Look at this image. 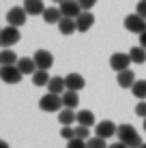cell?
<instances>
[{"mask_svg": "<svg viewBox=\"0 0 146 148\" xmlns=\"http://www.w3.org/2000/svg\"><path fill=\"white\" fill-rule=\"evenodd\" d=\"M39 108H41L43 112H60L64 108V103H62V95H56V92H47V95H43L41 99H39Z\"/></svg>", "mask_w": 146, "mask_h": 148, "instance_id": "obj_1", "label": "cell"}, {"mask_svg": "<svg viewBox=\"0 0 146 148\" xmlns=\"http://www.w3.org/2000/svg\"><path fill=\"white\" fill-rule=\"evenodd\" d=\"M0 77L4 84H19L24 73L19 71L17 64H0Z\"/></svg>", "mask_w": 146, "mask_h": 148, "instance_id": "obj_2", "label": "cell"}, {"mask_svg": "<svg viewBox=\"0 0 146 148\" xmlns=\"http://www.w3.org/2000/svg\"><path fill=\"white\" fill-rule=\"evenodd\" d=\"M125 28L133 34H142L146 32V17H142L140 13H131L125 17Z\"/></svg>", "mask_w": 146, "mask_h": 148, "instance_id": "obj_3", "label": "cell"}, {"mask_svg": "<svg viewBox=\"0 0 146 148\" xmlns=\"http://www.w3.org/2000/svg\"><path fill=\"white\" fill-rule=\"evenodd\" d=\"M19 39H22V34H19L17 26H11V24H9L7 28L0 30V45H2V47H11V45H15Z\"/></svg>", "mask_w": 146, "mask_h": 148, "instance_id": "obj_4", "label": "cell"}, {"mask_svg": "<svg viewBox=\"0 0 146 148\" xmlns=\"http://www.w3.org/2000/svg\"><path fill=\"white\" fill-rule=\"evenodd\" d=\"M26 17H28V11L24 7H13L7 11V22L11 24V26H24L26 24Z\"/></svg>", "mask_w": 146, "mask_h": 148, "instance_id": "obj_5", "label": "cell"}, {"mask_svg": "<svg viewBox=\"0 0 146 148\" xmlns=\"http://www.w3.org/2000/svg\"><path fill=\"white\" fill-rule=\"evenodd\" d=\"M133 60H131V56L129 54H123V52H116V54H112L110 56V67H112L114 71H125V69H129V64H131Z\"/></svg>", "mask_w": 146, "mask_h": 148, "instance_id": "obj_6", "label": "cell"}, {"mask_svg": "<svg viewBox=\"0 0 146 148\" xmlns=\"http://www.w3.org/2000/svg\"><path fill=\"white\" fill-rule=\"evenodd\" d=\"M116 129H118V127L114 125L112 120H101V122L95 125V135L103 137V140H110V137L116 135Z\"/></svg>", "mask_w": 146, "mask_h": 148, "instance_id": "obj_7", "label": "cell"}, {"mask_svg": "<svg viewBox=\"0 0 146 148\" xmlns=\"http://www.w3.org/2000/svg\"><path fill=\"white\" fill-rule=\"evenodd\" d=\"M32 58H34V62H37V67L43 69V71H49L52 64H54V56H52V52H47V49H37Z\"/></svg>", "mask_w": 146, "mask_h": 148, "instance_id": "obj_8", "label": "cell"}, {"mask_svg": "<svg viewBox=\"0 0 146 148\" xmlns=\"http://www.w3.org/2000/svg\"><path fill=\"white\" fill-rule=\"evenodd\" d=\"M58 7H60V11H62L64 17H77V15L84 11L82 4H80L77 0H62Z\"/></svg>", "mask_w": 146, "mask_h": 148, "instance_id": "obj_9", "label": "cell"}, {"mask_svg": "<svg viewBox=\"0 0 146 148\" xmlns=\"http://www.w3.org/2000/svg\"><path fill=\"white\" fill-rule=\"evenodd\" d=\"M75 22H77V32H86V30L93 28V24H95V15L90 13V11H82L75 17Z\"/></svg>", "mask_w": 146, "mask_h": 148, "instance_id": "obj_10", "label": "cell"}, {"mask_svg": "<svg viewBox=\"0 0 146 148\" xmlns=\"http://www.w3.org/2000/svg\"><path fill=\"white\" fill-rule=\"evenodd\" d=\"M64 84H67V90H77V92L82 88H86V79L80 73H69L67 77H64Z\"/></svg>", "mask_w": 146, "mask_h": 148, "instance_id": "obj_11", "label": "cell"}, {"mask_svg": "<svg viewBox=\"0 0 146 148\" xmlns=\"http://www.w3.org/2000/svg\"><path fill=\"white\" fill-rule=\"evenodd\" d=\"M116 84L120 88H131L135 84V73L131 69H125V71H118L116 73Z\"/></svg>", "mask_w": 146, "mask_h": 148, "instance_id": "obj_12", "label": "cell"}, {"mask_svg": "<svg viewBox=\"0 0 146 148\" xmlns=\"http://www.w3.org/2000/svg\"><path fill=\"white\" fill-rule=\"evenodd\" d=\"M58 30L64 37H71L73 32H77V22H75V17H62L58 22Z\"/></svg>", "mask_w": 146, "mask_h": 148, "instance_id": "obj_13", "label": "cell"}, {"mask_svg": "<svg viewBox=\"0 0 146 148\" xmlns=\"http://www.w3.org/2000/svg\"><path fill=\"white\" fill-rule=\"evenodd\" d=\"M62 17L64 15L60 11V7H45V11H43V22L45 24H58Z\"/></svg>", "mask_w": 146, "mask_h": 148, "instance_id": "obj_14", "label": "cell"}, {"mask_svg": "<svg viewBox=\"0 0 146 148\" xmlns=\"http://www.w3.org/2000/svg\"><path fill=\"white\" fill-rule=\"evenodd\" d=\"M135 135H138V131H135L131 125H120L118 129H116V137H118L120 142H125V144H127V142H131Z\"/></svg>", "mask_w": 146, "mask_h": 148, "instance_id": "obj_15", "label": "cell"}, {"mask_svg": "<svg viewBox=\"0 0 146 148\" xmlns=\"http://www.w3.org/2000/svg\"><path fill=\"white\" fill-rule=\"evenodd\" d=\"M24 9L28 11V15H43L45 4L43 0H24Z\"/></svg>", "mask_w": 146, "mask_h": 148, "instance_id": "obj_16", "label": "cell"}, {"mask_svg": "<svg viewBox=\"0 0 146 148\" xmlns=\"http://www.w3.org/2000/svg\"><path fill=\"white\" fill-rule=\"evenodd\" d=\"M64 90H67L64 77H60V75H54V77L49 79V84H47V92H56V95H62Z\"/></svg>", "mask_w": 146, "mask_h": 148, "instance_id": "obj_17", "label": "cell"}, {"mask_svg": "<svg viewBox=\"0 0 146 148\" xmlns=\"http://www.w3.org/2000/svg\"><path fill=\"white\" fill-rule=\"evenodd\" d=\"M17 67L22 71L24 75H34V71H37V62H34V58H19L17 60Z\"/></svg>", "mask_w": 146, "mask_h": 148, "instance_id": "obj_18", "label": "cell"}, {"mask_svg": "<svg viewBox=\"0 0 146 148\" xmlns=\"http://www.w3.org/2000/svg\"><path fill=\"white\" fill-rule=\"evenodd\" d=\"M62 103H64V108L75 110V108L80 105V95H77V90H64V92H62Z\"/></svg>", "mask_w": 146, "mask_h": 148, "instance_id": "obj_19", "label": "cell"}, {"mask_svg": "<svg viewBox=\"0 0 146 148\" xmlns=\"http://www.w3.org/2000/svg\"><path fill=\"white\" fill-rule=\"evenodd\" d=\"M129 56H131V60L135 64H144L146 62V47H142V45H133V47L129 49Z\"/></svg>", "mask_w": 146, "mask_h": 148, "instance_id": "obj_20", "label": "cell"}, {"mask_svg": "<svg viewBox=\"0 0 146 148\" xmlns=\"http://www.w3.org/2000/svg\"><path fill=\"white\" fill-rule=\"evenodd\" d=\"M58 120L62 125H71V122H77V112H73L71 108H62L58 112Z\"/></svg>", "mask_w": 146, "mask_h": 148, "instance_id": "obj_21", "label": "cell"}, {"mask_svg": "<svg viewBox=\"0 0 146 148\" xmlns=\"http://www.w3.org/2000/svg\"><path fill=\"white\" fill-rule=\"evenodd\" d=\"M49 79H52V77H49V73H47V71H43V69H37V71H34V75H32V84L39 86V88L47 86Z\"/></svg>", "mask_w": 146, "mask_h": 148, "instance_id": "obj_22", "label": "cell"}, {"mask_svg": "<svg viewBox=\"0 0 146 148\" xmlns=\"http://www.w3.org/2000/svg\"><path fill=\"white\" fill-rule=\"evenodd\" d=\"M77 125H86V127L97 125V120H95V114H93L90 110H80V112H77Z\"/></svg>", "mask_w": 146, "mask_h": 148, "instance_id": "obj_23", "label": "cell"}, {"mask_svg": "<svg viewBox=\"0 0 146 148\" xmlns=\"http://www.w3.org/2000/svg\"><path fill=\"white\" fill-rule=\"evenodd\" d=\"M17 54L13 52L11 47H4L2 52H0V64H17Z\"/></svg>", "mask_w": 146, "mask_h": 148, "instance_id": "obj_24", "label": "cell"}, {"mask_svg": "<svg viewBox=\"0 0 146 148\" xmlns=\"http://www.w3.org/2000/svg\"><path fill=\"white\" fill-rule=\"evenodd\" d=\"M131 92H133L135 99L144 101L146 99V79H135V84L131 86Z\"/></svg>", "mask_w": 146, "mask_h": 148, "instance_id": "obj_25", "label": "cell"}, {"mask_svg": "<svg viewBox=\"0 0 146 148\" xmlns=\"http://www.w3.org/2000/svg\"><path fill=\"white\" fill-rule=\"evenodd\" d=\"M86 146H88V148H110V146H108V142H105L103 137H99V135L88 137V140H86Z\"/></svg>", "mask_w": 146, "mask_h": 148, "instance_id": "obj_26", "label": "cell"}, {"mask_svg": "<svg viewBox=\"0 0 146 148\" xmlns=\"http://www.w3.org/2000/svg\"><path fill=\"white\" fill-rule=\"evenodd\" d=\"M60 137L62 140H73L75 137V127H71V125H62V129H60Z\"/></svg>", "mask_w": 146, "mask_h": 148, "instance_id": "obj_27", "label": "cell"}, {"mask_svg": "<svg viewBox=\"0 0 146 148\" xmlns=\"http://www.w3.org/2000/svg\"><path fill=\"white\" fill-rule=\"evenodd\" d=\"M75 137L88 140V137H90V127H86V125H77V127H75Z\"/></svg>", "mask_w": 146, "mask_h": 148, "instance_id": "obj_28", "label": "cell"}, {"mask_svg": "<svg viewBox=\"0 0 146 148\" xmlns=\"http://www.w3.org/2000/svg\"><path fill=\"white\" fill-rule=\"evenodd\" d=\"M67 148H88V146H86V140H82V137H73V140H69Z\"/></svg>", "mask_w": 146, "mask_h": 148, "instance_id": "obj_29", "label": "cell"}, {"mask_svg": "<svg viewBox=\"0 0 146 148\" xmlns=\"http://www.w3.org/2000/svg\"><path fill=\"white\" fill-rule=\"evenodd\" d=\"M135 116H140V118H146V99L140 101V103L135 105Z\"/></svg>", "mask_w": 146, "mask_h": 148, "instance_id": "obj_30", "label": "cell"}, {"mask_svg": "<svg viewBox=\"0 0 146 148\" xmlns=\"http://www.w3.org/2000/svg\"><path fill=\"white\" fill-rule=\"evenodd\" d=\"M80 4H82V9L84 11H90V9L95 7V4H97V0H77Z\"/></svg>", "mask_w": 146, "mask_h": 148, "instance_id": "obj_31", "label": "cell"}, {"mask_svg": "<svg viewBox=\"0 0 146 148\" xmlns=\"http://www.w3.org/2000/svg\"><path fill=\"white\" fill-rule=\"evenodd\" d=\"M135 13H140L142 17H146V0H140L138 7H135Z\"/></svg>", "mask_w": 146, "mask_h": 148, "instance_id": "obj_32", "label": "cell"}, {"mask_svg": "<svg viewBox=\"0 0 146 148\" xmlns=\"http://www.w3.org/2000/svg\"><path fill=\"white\" fill-rule=\"evenodd\" d=\"M110 148H129V146L125 144V142H120V140H116V142H114V144H110Z\"/></svg>", "mask_w": 146, "mask_h": 148, "instance_id": "obj_33", "label": "cell"}, {"mask_svg": "<svg viewBox=\"0 0 146 148\" xmlns=\"http://www.w3.org/2000/svg\"><path fill=\"white\" fill-rule=\"evenodd\" d=\"M138 37H140V45H142V47H146V32L138 34Z\"/></svg>", "mask_w": 146, "mask_h": 148, "instance_id": "obj_34", "label": "cell"}, {"mask_svg": "<svg viewBox=\"0 0 146 148\" xmlns=\"http://www.w3.org/2000/svg\"><path fill=\"white\" fill-rule=\"evenodd\" d=\"M0 148H9V142H2V144H0Z\"/></svg>", "mask_w": 146, "mask_h": 148, "instance_id": "obj_35", "label": "cell"}, {"mask_svg": "<svg viewBox=\"0 0 146 148\" xmlns=\"http://www.w3.org/2000/svg\"><path fill=\"white\" fill-rule=\"evenodd\" d=\"M52 2H58V4H60V2H62V0H52Z\"/></svg>", "mask_w": 146, "mask_h": 148, "instance_id": "obj_36", "label": "cell"}, {"mask_svg": "<svg viewBox=\"0 0 146 148\" xmlns=\"http://www.w3.org/2000/svg\"><path fill=\"white\" fill-rule=\"evenodd\" d=\"M144 131H146V118H144Z\"/></svg>", "mask_w": 146, "mask_h": 148, "instance_id": "obj_37", "label": "cell"}, {"mask_svg": "<svg viewBox=\"0 0 146 148\" xmlns=\"http://www.w3.org/2000/svg\"><path fill=\"white\" fill-rule=\"evenodd\" d=\"M140 148H146V144H142V146H140Z\"/></svg>", "mask_w": 146, "mask_h": 148, "instance_id": "obj_38", "label": "cell"}]
</instances>
